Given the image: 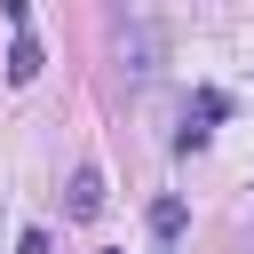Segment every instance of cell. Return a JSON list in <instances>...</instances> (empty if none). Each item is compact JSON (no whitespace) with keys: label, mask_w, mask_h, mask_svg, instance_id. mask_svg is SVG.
Segmentation results:
<instances>
[{"label":"cell","mask_w":254,"mask_h":254,"mask_svg":"<svg viewBox=\"0 0 254 254\" xmlns=\"http://www.w3.org/2000/svg\"><path fill=\"white\" fill-rule=\"evenodd\" d=\"M151 230H159V246H175L183 238V198H159L151 206Z\"/></svg>","instance_id":"5b68a950"},{"label":"cell","mask_w":254,"mask_h":254,"mask_svg":"<svg viewBox=\"0 0 254 254\" xmlns=\"http://www.w3.org/2000/svg\"><path fill=\"white\" fill-rule=\"evenodd\" d=\"M40 64H48V56H40V40H32V32H16V48H8V87H32V79H40Z\"/></svg>","instance_id":"3957f363"},{"label":"cell","mask_w":254,"mask_h":254,"mask_svg":"<svg viewBox=\"0 0 254 254\" xmlns=\"http://www.w3.org/2000/svg\"><path fill=\"white\" fill-rule=\"evenodd\" d=\"M64 214H71V222H95V214H103V175H95V167H79V175H71Z\"/></svg>","instance_id":"6da1fadb"},{"label":"cell","mask_w":254,"mask_h":254,"mask_svg":"<svg viewBox=\"0 0 254 254\" xmlns=\"http://www.w3.org/2000/svg\"><path fill=\"white\" fill-rule=\"evenodd\" d=\"M16 254H48V230H24V238H16Z\"/></svg>","instance_id":"8992f818"},{"label":"cell","mask_w":254,"mask_h":254,"mask_svg":"<svg viewBox=\"0 0 254 254\" xmlns=\"http://www.w3.org/2000/svg\"><path fill=\"white\" fill-rule=\"evenodd\" d=\"M190 119H198V127L183 135V151H198V143H206V127L222 119V87H198V103H190Z\"/></svg>","instance_id":"277c9868"},{"label":"cell","mask_w":254,"mask_h":254,"mask_svg":"<svg viewBox=\"0 0 254 254\" xmlns=\"http://www.w3.org/2000/svg\"><path fill=\"white\" fill-rule=\"evenodd\" d=\"M119 48H127V71H159V32H151V24H127Z\"/></svg>","instance_id":"7a4b0ae2"}]
</instances>
